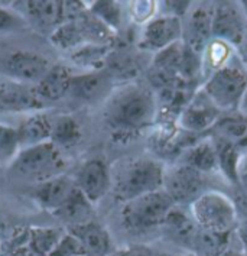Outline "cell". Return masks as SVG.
Returning <instances> with one entry per match:
<instances>
[{"label":"cell","instance_id":"obj_4","mask_svg":"<svg viewBox=\"0 0 247 256\" xmlns=\"http://www.w3.org/2000/svg\"><path fill=\"white\" fill-rule=\"evenodd\" d=\"M64 168L61 150L51 140L23 148L13 161V170L19 176L41 182L59 176Z\"/></svg>","mask_w":247,"mask_h":256},{"label":"cell","instance_id":"obj_30","mask_svg":"<svg viewBox=\"0 0 247 256\" xmlns=\"http://www.w3.org/2000/svg\"><path fill=\"white\" fill-rule=\"evenodd\" d=\"M19 145L17 129H13L4 123H0V154L12 155Z\"/></svg>","mask_w":247,"mask_h":256},{"label":"cell","instance_id":"obj_3","mask_svg":"<svg viewBox=\"0 0 247 256\" xmlns=\"http://www.w3.org/2000/svg\"><path fill=\"white\" fill-rule=\"evenodd\" d=\"M174 204L175 202L165 190L153 191L124 202L122 210L124 229L130 233L140 234L156 228H162L168 213L174 208Z\"/></svg>","mask_w":247,"mask_h":256},{"label":"cell","instance_id":"obj_20","mask_svg":"<svg viewBox=\"0 0 247 256\" xmlns=\"http://www.w3.org/2000/svg\"><path fill=\"white\" fill-rule=\"evenodd\" d=\"M213 139L239 149L247 145L246 116H227L221 118L211 128Z\"/></svg>","mask_w":247,"mask_h":256},{"label":"cell","instance_id":"obj_18","mask_svg":"<svg viewBox=\"0 0 247 256\" xmlns=\"http://www.w3.org/2000/svg\"><path fill=\"white\" fill-rule=\"evenodd\" d=\"M162 229L169 240L190 249L192 239L200 228L192 216H188L181 210L172 208L164 220Z\"/></svg>","mask_w":247,"mask_h":256},{"label":"cell","instance_id":"obj_31","mask_svg":"<svg viewBox=\"0 0 247 256\" xmlns=\"http://www.w3.org/2000/svg\"><path fill=\"white\" fill-rule=\"evenodd\" d=\"M96 16H100L106 24L111 26H117L119 19H120V10L119 6L113 2H97L93 8Z\"/></svg>","mask_w":247,"mask_h":256},{"label":"cell","instance_id":"obj_40","mask_svg":"<svg viewBox=\"0 0 247 256\" xmlns=\"http://www.w3.org/2000/svg\"><path fill=\"white\" fill-rule=\"evenodd\" d=\"M221 256H245V255H242V254H239V252H234V250H226V252H224Z\"/></svg>","mask_w":247,"mask_h":256},{"label":"cell","instance_id":"obj_1","mask_svg":"<svg viewBox=\"0 0 247 256\" xmlns=\"http://www.w3.org/2000/svg\"><path fill=\"white\" fill-rule=\"evenodd\" d=\"M164 176L162 165L149 158H126L110 171L113 192L123 202L162 190Z\"/></svg>","mask_w":247,"mask_h":256},{"label":"cell","instance_id":"obj_39","mask_svg":"<svg viewBox=\"0 0 247 256\" xmlns=\"http://www.w3.org/2000/svg\"><path fill=\"white\" fill-rule=\"evenodd\" d=\"M240 48H242V52L245 54L247 60V30H246V35H245V38L242 40V44H240Z\"/></svg>","mask_w":247,"mask_h":256},{"label":"cell","instance_id":"obj_37","mask_svg":"<svg viewBox=\"0 0 247 256\" xmlns=\"http://www.w3.org/2000/svg\"><path fill=\"white\" fill-rule=\"evenodd\" d=\"M236 232L239 236V240L243 246L245 250V256H247V220H242L237 226H236Z\"/></svg>","mask_w":247,"mask_h":256},{"label":"cell","instance_id":"obj_33","mask_svg":"<svg viewBox=\"0 0 247 256\" xmlns=\"http://www.w3.org/2000/svg\"><path fill=\"white\" fill-rule=\"evenodd\" d=\"M106 54V48L103 46H91V48H84L81 52L78 54V60L82 61L84 64H93L94 61L103 60V56ZM78 61V62H80Z\"/></svg>","mask_w":247,"mask_h":256},{"label":"cell","instance_id":"obj_41","mask_svg":"<svg viewBox=\"0 0 247 256\" xmlns=\"http://www.w3.org/2000/svg\"><path fill=\"white\" fill-rule=\"evenodd\" d=\"M243 12H245V16H246V19H247V2H243Z\"/></svg>","mask_w":247,"mask_h":256},{"label":"cell","instance_id":"obj_14","mask_svg":"<svg viewBox=\"0 0 247 256\" xmlns=\"http://www.w3.org/2000/svg\"><path fill=\"white\" fill-rule=\"evenodd\" d=\"M219 116L220 110L203 92L201 94L195 96L184 110L181 123L191 132H200L210 126L213 128L214 123L219 120Z\"/></svg>","mask_w":247,"mask_h":256},{"label":"cell","instance_id":"obj_42","mask_svg":"<svg viewBox=\"0 0 247 256\" xmlns=\"http://www.w3.org/2000/svg\"><path fill=\"white\" fill-rule=\"evenodd\" d=\"M153 256H175V255H171V254H153Z\"/></svg>","mask_w":247,"mask_h":256},{"label":"cell","instance_id":"obj_26","mask_svg":"<svg viewBox=\"0 0 247 256\" xmlns=\"http://www.w3.org/2000/svg\"><path fill=\"white\" fill-rule=\"evenodd\" d=\"M188 165L198 170L200 172L206 174L213 171L219 165L217 149L214 142H203L192 149L188 155Z\"/></svg>","mask_w":247,"mask_h":256},{"label":"cell","instance_id":"obj_12","mask_svg":"<svg viewBox=\"0 0 247 256\" xmlns=\"http://www.w3.org/2000/svg\"><path fill=\"white\" fill-rule=\"evenodd\" d=\"M49 61L30 51H16L6 61V68L9 74L22 84H38L51 70Z\"/></svg>","mask_w":247,"mask_h":256},{"label":"cell","instance_id":"obj_35","mask_svg":"<svg viewBox=\"0 0 247 256\" xmlns=\"http://www.w3.org/2000/svg\"><path fill=\"white\" fill-rule=\"evenodd\" d=\"M117 256H153V252L146 246H132Z\"/></svg>","mask_w":247,"mask_h":256},{"label":"cell","instance_id":"obj_28","mask_svg":"<svg viewBox=\"0 0 247 256\" xmlns=\"http://www.w3.org/2000/svg\"><path fill=\"white\" fill-rule=\"evenodd\" d=\"M49 256H84V250L80 240L71 233L64 234Z\"/></svg>","mask_w":247,"mask_h":256},{"label":"cell","instance_id":"obj_6","mask_svg":"<svg viewBox=\"0 0 247 256\" xmlns=\"http://www.w3.org/2000/svg\"><path fill=\"white\" fill-rule=\"evenodd\" d=\"M191 216L200 229L219 234H230L237 226V212L226 196L216 191L204 192L191 204Z\"/></svg>","mask_w":247,"mask_h":256},{"label":"cell","instance_id":"obj_29","mask_svg":"<svg viewBox=\"0 0 247 256\" xmlns=\"http://www.w3.org/2000/svg\"><path fill=\"white\" fill-rule=\"evenodd\" d=\"M62 236H58V232L55 230H41L39 233L33 234V246L41 252V254H51L58 244L59 239Z\"/></svg>","mask_w":247,"mask_h":256},{"label":"cell","instance_id":"obj_21","mask_svg":"<svg viewBox=\"0 0 247 256\" xmlns=\"http://www.w3.org/2000/svg\"><path fill=\"white\" fill-rule=\"evenodd\" d=\"M27 14L41 26H59L61 22H68L65 2H26Z\"/></svg>","mask_w":247,"mask_h":256},{"label":"cell","instance_id":"obj_10","mask_svg":"<svg viewBox=\"0 0 247 256\" xmlns=\"http://www.w3.org/2000/svg\"><path fill=\"white\" fill-rule=\"evenodd\" d=\"M181 35H182V24L179 18L174 14L156 18L145 28L140 46L148 51L159 52L165 48L177 44Z\"/></svg>","mask_w":247,"mask_h":256},{"label":"cell","instance_id":"obj_5","mask_svg":"<svg viewBox=\"0 0 247 256\" xmlns=\"http://www.w3.org/2000/svg\"><path fill=\"white\" fill-rule=\"evenodd\" d=\"M247 90V67L233 61L213 74L204 87L207 97L220 112L236 108Z\"/></svg>","mask_w":247,"mask_h":256},{"label":"cell","instance_id":"obj_38","mask_svg":"<svg viewBox=\"0 0 247 256\" xmlns=\"http://www.w3.org/2000/svg\"><path fill=\"white\" fill-rule=\"evenodd\" d=\"M240 108H242V112L246 114L247 118V90L246 93H245V96H243V98H242V102H240Z\"/></svg>","mask_w":247,"mask_h":256},{"label":"cell","instance_id":"obj_36","mask_svg":"<svg viewBox=\"0 0 247 256\" xmlns=\"http://www.w3.org/2000/svg\"><path fill=\"white\" fill-rule=\"evenodd\" d=\"M234 207H236V212H237V217L240 216L243 220H247V191L236 198Z\"/></svg>","mask_w":247,"mask_h":256},{"label":"cell","instance_id":"obj_8","mask_svg":"<svg viewBox=\"0 0 247 256\" xmlns=\"http://www.w3.org/2000/svg\"><path fill=\"white\" fill-rule=\"evenodd\" d=\"M247 30L245 12L233 2H219L214 4L213 36L240 45Z\"/></svg>","mask_w":247,"mask_h":256},{"label":"cell","instance_id":"obj_22","mask_svg":"<svg viewBox=\"0 0 247 256\" xmlns=\"http://www.w3.org/2000/svg\"><path fill=\"white\" fill-rule=\"evenodd\" d=\"M51 129L52 120H49L48 116L35 114L23 122L17 129L19 145H22L23 148H29L38 144L48 142L51 139Z\"/></svg>","mask_w":247,"mask_h":256},{"label":"cell","instance_id":"obj_23","mask_svg":"<svg viewBox=\"0 0 247 256\" xmlns=\"http://www.w3.org/2000/svg\"><path fill=\"white\" fill-rule=\"evenodd\" d=\"M229 234H219L204 229H198L192 239L190 249L192 256H221L227 249Z\"/></svg>","mask_w":247,"mask_h":256},{"label":"cell","instance_id":"obj_11","mask_svg":"<svg viewBox=\"0 0 247 256\" xmlns=\"http://www.w3.org/2000/svg\"><path fill=\"white\" fill-rule=\"evenodd\" d=\"M75 186L80 188L88 202H98L111 187L107 165L100 160L87 161L77 172Z\"/></svg>","mask_w":247,"mask_h":256},{"label":"cell","instance_id":"obj_7","mask_svg":"<svg viewBox=\"0 0 247 256\" xmlns=\"http://www.w3.org/2000/svg\"><path fill=\"white\" fill-rule=\"evenodd\" d=\"M164 187L174 202H194L204 194L206 176L191 165H178L165 172Z\"/></svg>","mask_w":247,"mask_h":256},{"label":"cell","instance_id":"obj_2","mask_svg":"<svg viewBox=\"0 0 247 256\" xmlns=\"http://www.w3.org/2000/svg\"><path fill=\"white\" fill-rule=\"evenodd\" d=\"M155 116V100L143 87H127L114 96L107 106L106 118L116 132H137L148 126Z\"/></svg>","mask_w":247,"mask_h":256},{"label":"cell","instance_id":"obj_17","mask_svg":"<svg viewBox=\"0 0 247 256\" xmlns=\"http://www.w3.org/2000/svg\"><path fill=\"white\" fill-rule=\"evenodd\" d=\"M71 233L80 240L84 256H107L110 252V236L104 228L90 222L81 226L71 228Z\"/></svg>","mask_w":247,"mask_h":256},{"label":"cell","instance_id":"obj_9","mask_svg":"<svg viewBox=\"0 0 247 256\" xmlns=\"http://www.w3.org/2000/svg\"><path fill=\"white\" fill-rule=\"evenodd\" d=\"M213 14L214 6L208 3H198L192 6L187 24L182 26V34L187 40V48L194 54H201L207 42L213 36Z\"/></svg>","mask_w":247,"mask_h":256},{"label":"cell","instance_id":"obj_25","mask_svg":"<svg viewBox=\"0 0 247 256\" xmlns=\"http://www.w3.org/2000/svg\"><path fill=\"white\" fill-rule=\"evenodd\" d=\"M107 84V76L103 72H90L80 77H72L69 94L81 100H91L100 94Z\"/></svg>","mask_w":247,"mask_h":256},{"label":"cell","instance_id":"obj_27","mask_svg":"<svg viewBox=\"0 0 247 256\" xmlns=\"http://www.w3.org/2000/svg\"><path fill=\"white\" fill-rule=\"evenodd\" d=\"M214 145L217 149V158H219L220 168L223 170V172L226 176L233 181L236 184H239V176H237V165H239V156H237V149L226 145L223 142L214 140Z\"/></svg>","mask_w":247,"mask_h":256},{"label":"cell","instance_id":"obj_13","mask_svg":"<svg viewBox=\"0 0 247 256\" xmlns=\"http://www.w3.org/2000/svg\"><path fill=\"white\" fill-rule=\"evenodd\" d=\"M46 103L38 96L35 86L22 82L0 84V112H27L38 110Z\"/></svg>","mask_w":247,"mask_h":256},{"label":"cell","instance_id":"obj_34","mask_svg":"<svg viewBox=\"0 0 247 256\" xmlns=\"http://www.w3.org/2000/svg\"><path fill=\"white\" fill-rule=\"evenodd\" d=\"M237 176H239V184L247 191V154L243 158L239 160Z\"/></svg>","mask_w":247,"mask_h":256},{"label":"cell","instance_id":"obj_15","mask_svg":"<svg viewBox=\"0 0 247 256\" xmlns=\"http://www.w3.org/2000/svg\"><path fill=\"white\" fill-rule=\"evenodd\" d=\"M185 48H182L178 42L159 51L153 60L151 78L156 84H172L177 80L178 74L182 71Z\"/></svg>","mask_w":247,"mask_h":256},{"label":"cell","instance_id":"obj_16","mask_svg":"<svg viewBox=\"0 0 247 256\" xmlns=\"http://www.w3.org/2000/svg\"><path fill=\"white\" fill-rule=\"evenodd\" d=\"M75 188H77L75 181L61 176H55L52 180L41 182L39 188L36 190V198L43 208L49 210L52 214H55L68 202Z\"/></svg>","mask_w":247,"mask_h":256},{"label":"cell","instance_id":"obj_19","mask_svg":"<svg viewBox=\"0 0 247 256\" xmlns=\"http://www.w3.org/2000/svg\"><path fill=\"white\" fill-rule=\"evenodd\" d=\"M72 76L69 71L62 66H54L46 72L36 86L35 90L42 100L46 102H56L69 93Z\"/></svg>","mask_w":247,"mask_h":256},{"label":"cell","instance_id":"obj_32","mask_svg":"<svg viewBox=\"0 0 247 256\" xmlns=\"http://www.w3.org/2000/svg\"><path fill=\"white\" fill-rule=\"evenodd\" d=\"M17 28H20V19L12 12L0 8V32L14 30Z\"/></svg>","mask_w":247,"mask_h":256},{"label":"cell","instance_id":"obj_24","mask_svg":"<svg viewBox=\"0 0 247 256\" xmlns=\"http://www.w3.org/2000/svg\"><path fill=\"white\" fill-rule=\"evenodd\" d=\"M80 139H81V129L71 116H59L52 122L49 140L58 148L74 146L80 142Z\"/></svg>","mask_w":247,"mask_h":256}]
</instances>
